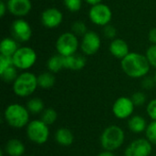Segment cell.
<instances>
[{
  "instance_id": "1",
  "label": "cell",
  "mask_w": 156,
  "mask_h": 156,
  "mask_svg": "<svg viewBox=\"0 0 156 156\" xmlns=\"http://www.w3.org/2000/svg\"><path fill=\"white\" fill-rule=\"evenodd\" d=\"M121 68L128 77L140 79L149 73L151 65L145 55L138 52H130L121 60Z\"/></svg>"
},
{
  "instance_id": "2",
  "label": "cell",
  "mask_w": 156,
  "mask_h": 156,
  "mask_svg": "<svg viewBox=\"0 0 156 156\" xmlns=\"http://www.w3.org/2000/svg\"><path fill=\"white\" fill-rule=\"evenodd\" d=\"M29 113L27 107L18 103H12L5 108L4 118L9 126L21 129L29 123Z\"/></svg>"
},
{
  "instance_id": "3",
  "label": "cell",
  "mask_w": 156,
  "mask_h": 156,
  "mask_svg": "<svg viewBox=\"0 0 156 156\" xmlns=\"http://www.w3.org/2000/svg\"><path fill=\"white\" fill-rule=\"evenodd\" d=\"M37 84V77L29 71L20 73L13 83V91L16 96L28 97L35 92Z\"/></svg>"
},
{
  "instance_id": "4",
  "label": "cell",
  "mask_w": 156,
  "mask_h": 156,
  "mask_svg": "<svg viewBox=\"0 0 156 156\" xmlns=\"http://www.w3.org/2000/svg\"><path fill=\"white\" fill-rule=\"evenodd\" d=\"M125 139L123 130L117 125H111L107 127L101 135V147L110 152H113L119 149Z\"/></svg>"
},
{
  "instance_id": "5",
  "label": "cell",
  "mask_w": 156,
  "mask_h": 156,
  "mask_svg": "<svg viewBox=\"0 0 156 156\" xmlns=\"http://www.w3.org/2000/svg\"><path fill=\"white\" fill-rule=\"evenodd\" d=\"M80 44L79 37L71 31H68L58 36L55 43V48L58 54L63 57H69L77 53Z\"/></svg>"
},
{
  "instance_id": "6",
  "label": "cell",
  "mask_w": 156,
  "mask_h": 156,
  "mask_svg": "<svg viewBox=\"0 0 156 156\" xmlns=\"http://www.w3.org/2000/svg\"><path fill=\"white\" fill-rule=\"evenodd\" d=\"M12 59L14 66L17 69L27 71L35 65L37 59V55L32 48L23 46L18 48V49L13 55Z\"/></svg>"
},
{
  "instance_id": "7",
  "label": "cell",
  "mask_w": 156,
  "mask_h": 156,
  "mask_svg": "<svg viewBox=\"0 0 156 156\" xmlns=\"http://www.w3.org/2000/svg\"><path fill=\"white\" fill-rule=\"evenodd\" d=\"M27 136L36 144H43L47 143L49 137L48 125L41 120L31 121L27 126Z\"/></svg>"
},
{
  "instance_id": "8",
  "label": "cell",
  "mask_w": 156,
  "mask_h": 156,
  "mask_svg": "<svg viewBox=\"0 0 156 156\" xmlns=\"http://www.w3.org/2000/svg\"><path fill=\"white\" fill-rule=\"evenodd\" d=\"M89 18L92 24L103 27L111 24L112 19V11L108 5L101 3L90 6L89 10Z\"/></svg>"
},
{
  "instance_id": "9",
  "label": "cell",
  "mask_w": 156,
  "mask_h": 156,
  "mask_svg": "<svg viewBox=\"0 0 156 156\" xmlns=\"http://www.w3.org/2000/svg\"><path fill=\"white\" fill-rule=\"evenodd\" d=\"M12 37L19 43H25L30 40L32 37V27L24 18H16L10 27Z\"/></svg>"
},
{
  "instance_id": "10",
  "label": "cell",
  "mask_w": 156,
  "mask_h": 156,
  "mask_svg": "<svg viewBox=\"0 0 156 156\" xmlns=\"http://www.w3.org/2000/svg\"><path fill=\"white\" fill-rule=\"evenodd\" d=\"M101 36L95 32L89 30L82 37L80 44V50L86 56H93L95 55L101 48Z\"/></svg>"
},
{
  "instance_id": "11",
  "label": "cell",
  "mask_w": 156,
  "mask_h": 156,
  "mask_svg": "<svg viewBox=\"0 0 156 156\" xmlns=\"http://www.w3.org/2000/svg\"><path fill=\"white\" fill-rule=\"evenodd\" d=\"M40 22L46 28L55 29L63 22V13L56 7L46 8L40 15Z\"/></svg>"
},
{
  "instance_id": "12",
  "label": "cell",
  "mask_w": 156,
  "mask_h": 156,
  "mask_svg": "<svg viewBox=\"0 0 156 156\" xmlns=\"http://www.w3.org/2000/svg\"><path fill=\"white\" fill-rule=\"evenodd\" d=\"M134 107L135 105L133 104L131 98L120 97L114 101L112 105V112L116 118L123 120L132 117Z\"/></svg>"
},
{
  "instance_id": "13",
  "label": "cell",
  "mask_w": 156,
  "mask_h": 156,
  "mask_svg": "<svg viewBox=\"0 0 156 156\" xmlns=\"http://www.w3.org/2000/svg\"><path fill=\"white\" fill-rule=\"evenodd\" d=\"M153 144L144 138L136 139L125 149V156H149L152 154Z\"/></svg>"
},
{
  "instance_id": "14",
  "label": "cell",
  "mask_w": 156,
  "mask_h": 156,
  "mask_svg": "<svg viewBox=\"0 0 156 156\" xmlns=\"http://www.w3.org/2000/svg\"><path fill=\"white\" fill-rule=\"evenodd\" d=\"M6 6L10 15L23 18L31 12L32 2L31 0H6Z\"/></svg>"
},
{
  "instance_id": "15",
  "label": "cell",
  "mask_w": 156,
  "mask_h": 156,
  "mask_svg": "<svg viewBox=\"0 0 156 156\" xmlns=\"http://www.w3.org/2000/svg\"><path fill=\"white\" fill-rule=\"evenodd\" d=\"M109 51L114 58L122 60L130 53V48L124 39L116 37L111 41L109 46Z\"/></svg>"
},
{
  "instance_id": "16",
  "label": "cell",
  "mask_w": 156,
  "mask_h": 156,
  "mask_svg": "<svg viewBox=\"0 0 156 156\" xmlns=\"http://www.w3.org/2000/svg\"><path fill=\"white\" fill-rule=\"evenodd\" d=\"M86 58L83 55L74 54L69 57H64V67L66 69L78 71L86 66Z\"/></svg>"
},
{
  "instance_id": "17",
  "label": "cell",
  "mask_w": 156,
  "mask_h": 156,
  "mask_svg": "<svg viewBox=\"0 0 156 156\" xmlns=\"http://www.w3.org/2000/svg\"><path fill=\"white\" fill-rule=\"evenodd\" d=\"M18 42L13 37H4L0 43V55L13 57L18 49Z\"/></svg>"
},
{
  "instance_id": "18",
  "label": "cell",
  "mask_w": 156,
  "mask_h": 156,
  "mask_svg": "<svg viewBox=\"0 0 156 156\" xmlns=\"http://www.w3.org/2000/svg\"><path fill=\"white\" fill-rule=\"evenodd\" d=\"M5 151L9 156H22L25 153V145L18 139H10L5 146Z\"/></svg>"
},
{
  "instance_id": "19",
  "label": "cell",
  "mask_w": 156,
  "mask_h": 156,
  "mask_svg": "<svg viewBox=\"0 0 156 156\" xmlns=\"http://www.w3.org/2000/svg\"><path fill=\"white\" fill-rule=\"evenodd\" d=\"M55 140L62 146H69L73 144L74 135L70 130L67 128H59L55 133Z\"/></svg>"
},
{
  "instance_id": "20",
  "label": "cell",
  "mask_w": 156,
  "mask_h": 156,
  "mask_svg": "<svg viewBox=\"0 0 156 156\" xmlns=\"http://www.w3.org/2000/svg\"><path fill=\"white\" fill-rule=\"evenodd\" d=\"M147 126L148 125L146 123V121L143 116L135 115V116H132L131 118H129V121H128L129 130L134 133H141L144 132Z\"/></svg>"
},
{
  "instance_id": "21",
  "label": "cell",
  "mask_w": 156,
  "mask_h": 156,
  "mask_svg": "<svg viewBox=\"0 0 156 156\" xmlns=\"http://www.w3.org/2000/svg\"><path fill=\"white\" fill-rule=\"evenodd\" d=\"M47 68H48V71H50L52 73L59 72L60 70L65 69V67H64V57L59 55V54L53 55L52 57H50L48 59Z\"/></svg>"
},
{
  "instance_id": "22",
  "label": "cell",
  "mask_w": 156,
  "mask_h": 156,
  "mask_svg": "<svg viewBox=\"0 0 156 156\" xmlns=\"http://www.w3.org/2000/svg\"><path fill=\"white\" fill-rule=\"evenodd\" d=\"M56 81L54 73L50 71L42 72L37 76V84L38 87L42 89H50L54 86Z\"/></svg>"
},
{
  "instance_id": "23",
  "label": "cell",
  "mask_w": 156,
  "mask_h": 156,
  "mask_svg": "<svg viewBox=\"0 0 156 156\" xmlns=\"http://www.w3.org/2000/svg\"><path fill=\"white\" fill-rule=\"evenodd\" d=\"M44 102L39 98H32L27 102V109L30 113L37 114L44 111Z\"/></svg>"
},
{
  "instance_id": "24",
  "label": "cell",
  "mask_w": 156,
  "mask_h": 156,
  "mask_svg": "<svg viewBox=\"0 0 156 156\" xmlns=\"http://www.w3.org/2000/svg\"><path fill=\"white\" fill-rule=\"evenodd\" d=\"M17 69L13 65L6 69H5L3 72L0 73V77L3 80V81L6 83H14L16 79L17 78Z\"/></svg>"
},
{
  "instance_id": "25",
  "label": "cell",
  "mask_w": 156,
  "mask_h": 156,
  "mask_svg": "<svg viewBox=\"0 0 156 156\" xmlns=\"http://www.w3.org/2000/svg\"><path fill=\"white\" fill-rule=\"evenodd\" d=\"M57 118H58L57 112L54 109H52V108H48V109H45L41 112L40 120L43 122H45L47 125H51V124H53L56 122Z\"/></svg>"
},
{
  "instance_id": "26",
  "label": "cell",
  "mask_w": 156,
  "mask_h": 156,
  "mask_svg": "<svg viewBox=\"0 0 156 156\" xmlns=\"http://www.w3.org/2000/svg\"><path fill=\"white\" fill-rule=\"evenodd\" d=\"M70 31L75 34L77 37H83L89 30L87 27V25L82 20H76L72 23L70 27Z\"/></svg>"
},
{
  "instance_id": "27",
  "label": "cell",
  "mask_w": 156,
  "mask_h": 156,
  "mask_svg": "<svg viewBox=\"0 0 156 156\" xmlns=\"http://www.w3.org/2000/svg\"><path fill=\"white\" fill-rule=\"evenodd\" d=\"M83 0H63L65 7L71 13L79 12L81 9Z\"/></svg>"
},
{
  "instance_id": "28",
  "label": "cell",
  "mask_w": 156,
  "mask_h": 156,
  "mask_svg": "<svg viewBox=\"0 0 156 156\" xmlns=\"http://www.w3.org/2000/svg\"><path fill=\"white\" fill-rule=\"evenodd\" d=\"M146 139L152 144L156 145V121H153L148 124L146 130Z\"/></svg>"
},
{
  "instance_id": "29",
  "label": "cell",
  "mask_w": 156,
  "mask_h": 156,
  "mask_svg": "<svg viewBox=\"0 0 156 156\" xmlns=\"http://www.w3.org/2000/svg\"><path fill=\"white\" fill-rule=\"evenodd\" d=\"M145 56L151 65L156 69V44H152L146 50Z\"/></svg>"
},
{
  "instance_id": "30",
  "label": "cell",
  "mask_w": 156,
  "mask_h": 156,
  "mask_svg": "<svg viewBox=\"0 0 156 156\" xmlns=\"http://www.w3.org/2000/svg\"><path fill=\"white\" fill-rule=\"evenodd\" d=\"M102 34L104 36V37L108 38V39H114L116 38V35H117V29L114 26L109 24L105 27H103L102 29Z\"/></svg>"
},
{
  "instance_id": "31",
  "label": "cell",
  "mask_w": 156,
  "mask_h": 156,
  "mask_svg": "<svg viewBox=\"0 0 156 156\" xmlns=\"http://www.w3.org/2000/svg\"><path fill=\"white\" fill-rule=\"evenodd\" d=\"M131 99L135 106H143L146 101V95L142 91H137L133 94Z\"/></svg>"
},
{
  "instance_id": "32",
  "label": "cell",
  "mask_w": 156,
  "mask_h": 156,
  "mask_svg": "<svg viewBox=\"0 0 156 156\" xmlns=\"http://www.w3.org/2000/svg\"><path fill=\"white\" fill-rule=\"evenodd\" d=\"M13 65L14 64H13L12 57H7V56L0 55V73L3 72L7 68L13 66Z\"/></svg>"
},
{
  "instance_id": "33",
  "label": "cell",
  "mask_w": 156,
  "mask_h": 156,
  "mask_svg": "<svg viewBox=\"0 0 156 156\" xmlns=\"http://www.w3.org/2000/svg\"><path fill=\"white\" fill-rule=\"evenodd\" d=\"M146 112L148 116L153 120L156 121V99L152 100L146 107Z\"/></svg>"
},
{
  "instance_id": "34",
  "label": "cell",
  "mask_w": 156,
  "mask_h": 156,
  "mask_svg": "<svg viewBox=\"0 0 156 156\" xmlns=\"http://www.w3.org/2000/svg\"><path fill=\"white\" fill-rule=\"evenodd\" d=\"M154 84H156L154 79H152L150 77H146V78L144 79L142 85H143V88L144 89H145V90H151L154 86Z\"/></svg>"
},
{
  "instance_id": "35",
  "label": "cell",
  "mask_w": 156,
  "mask_h": 156,
  "mask_svg": "<svg viewBox=\"0 0 156 156\" xmlns=\"http://www.w3.org/2000/svg\"><path fill=\"white\" fill-rule=\"evenodd\" d=\"M148 39L151 44H156V27H153L150 29L148 33Z\"/></svg>"
},
{
  "instance_id": "36",
  "label": "cell",
  "mask_w": 156,
  "mask_h": 156,
  "mask_svg": "<svg viewBox=\"0 0 156 156\" xmlns=\"http://www.w3.org/2000/svg\"><path fill=\"white\" fill-rule=\"evenodd\" d=\"M6 12H8L7 6H6V2H5L4 0H1L0 1V16L4 17Z\"/></svg>"
},
{
  "instance_id": "37",
  "label": "cell",
  "mask_w": 156,
  "mask_h": 156,
  "mask_svg": "<svg viewBox=\"0 0 156 156\" xmlns=\"http://www.w3.org/2000/svg\"><path fill=\"white\" fill-rule=\"evenodd\" d=\"M87 4H89L90 6L92 5H98V4H101V3H103L102 1L103 0H84Z\"/></svg>"
},
{
  "instance_id": "38",
  "label": "cell",
  "mask_w": 156,
  "mask_h": 156,
  "mask_svg": "<svg viewBox=\"0 0 156 156\" xmlns=\"http://www.w3.org/2000/svg\"><path fill=\"white\" fill-rule=\"evenodd\" d=\"M98 156H115L113 154V153L112 152H110V151H106V150H104L103 152H101V154H99V155Z\"/></svg>"
},
{
  "instance_id": "39",
  "label": "cell",
  "mask_w": 156,
  "mask_h": 156,
  "mask_svg": "<svg viewBox=\"0 0 156 156\" xmlns=\"http://www.w3.org/2000/svg\"><path fill=\"white\" fill-rule=\"evenodd\" d=\"M154 80H155V83H156V72H155V75H154Z\"/></svg>"
},
{
  "instance_id": "40",
  "label": "cell",
  "mask_w": 156,
  "mask_h": 156,
  "mask_svg": "<svg viewBox=\"0 0 156 156\" xmlns=\"http://www.w3.org/2000/svg\"><path fill=\"white\" fill-rule=\"evenodd\" d=\"M50 1H58V0H50Z\"/></svg>"
}]
</instances>
